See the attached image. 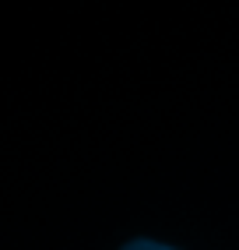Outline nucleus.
I'll return each mask as SVG.
<instances>
[{
  "label": "nucleus",
  "instance_id": "nucleus-1",
  "mask_svg": "<svg viewBox=\"0 0 239 250\" xmlns=\"http://www.w3.org/2000/svg\"><path fill=\"white\" fill-rule=\"evenodd\" d=\"M123 250H173V247H165V243H155V240H134V243H127Z\"/></svg>",
  "mask_w": 239,
  "mask_h": 250
}]
</instances>
